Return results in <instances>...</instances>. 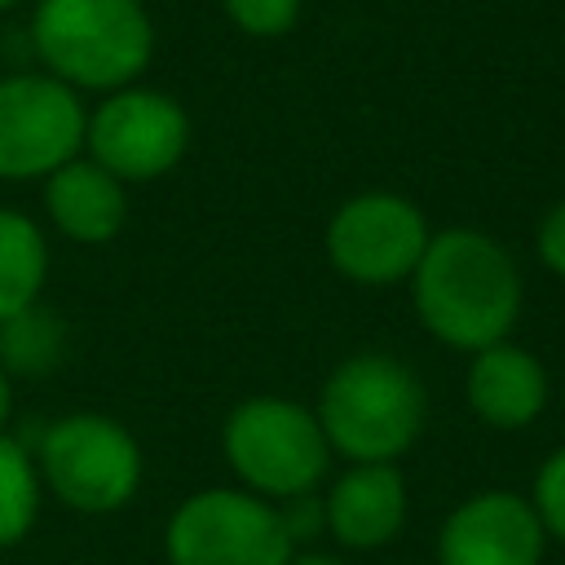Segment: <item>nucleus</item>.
Segmentation results:
<instances>
[{
	"mask_svg": "<svg viewBox=\"0 0 565 565\" xmlns=\"http://www.w3.org/2000/svg\"><path fill=\"white\" fill-rule=\"evenodd\" d=\"M291 552L282 508L243 486L194 490L163 525L168 565H287Z\"/></svg>",
	"mask_w": 565,
	"mask_h": 565,
	"instance_id": "6",
	"label": "nucleus"
},
{
	"mask_svg": "<svg viewBox=\"0 0 565 565\" xmlns=\"http://www.w3.org/2000/svg\"><path fill=\"white\" fill-rule=\"evenodd\" d=\"M411 300L433 340L477 353L512 335L521 318V269L508 247L481 230H437L411 274Z\"/></svg>",
	"mask_w": 565,
	"mask_h": 565,
	"instance_id": "1",
	"label": "nucleus"
},
{
	"mask_svg": "<svg viewBox=\"0 0 565 565\" xmlns=\"http://www.w3.org/2000/svg\"><path fill=\"white\" fill-rule=\"evenodd\" d=\"M0 362L13 371H49L62 353V327L53 322V313H44L40 305L0 322Z\"/></svg>",
	"mask_w": 565,
	"mask_h": 565,
	"instance_id": "16",
	"label": "nucleus"
},
{
	"mask_svg": "<svg viewBox=\"0 0 565 565\" xmlns=\"http://www.w3.org/2000/svg\"><path fill=\"white\" fill-rule=\"evenodd\" d=\"M313 415L344 463H397L428 424V388L402 358L362 349L322 380Z\"/></svg>",
	"mask_w": 565,
	"mask_h": 565,
	"instance_id": "2",
	"label": "nucleus"
},
{
	"mask_svg": "<svg viewBox=\"0 0 565 565\" xmlns=\"http://www.w3.org/2000/svg\"><path fill=\"white\" fill-rule=\"evenodd\" d=\"M31 44L66 88L115 93L150 66L154 22L141 0H40Z\"/></svg>",
	"mask_w": 565,
	"mask_h": 565,
	"instance_id": "3",
	"label": "nucleus"
},
{
	"mask_svg": "<svg viewBox=\"0 0 565 565\" xmlns=\"http://www.w3.org/2000/svg\"><path fill=\"white\" fill-rule=\"evenodd\" d=\"M44 494H53L62 508L84 516L119 512L141 490V446L137 437L102 411H71L53 419L31 450Z\"/></svg>",
	"mask_w": 565,
	"mask_h": 565,
	"instance_id": "5",
	"label": "nucleus"
},
{
	"mask_svg": "<svg viewBox=\"0 0 565 565\" xmlns=\"http://www.w3.org/2000/svg\"><path fill=\"white\" fill-rule=\"evenodd\" d=\"M13 4H22V0H0V13H4V9H13Z\"/></svg>",
	"mask_w": 565,
	"mask_h": 565,
	"instance_id": "22",
	"label": "nucleus"
},
{
	"mask_svg": "<svg viewBox=\"0 0 565 565\" xmlns=\"http://www.w3.org/2000/svg\"><path fill=\"white\" fill-rule=\"evenodd\" d=\"M44 212L62 238L102 247L128 225V185L88 154H75L44 177Z\"/></svg>",
	"mask_w": 565,
	"mask_h": 565,
	"instance_id": "13",
	"label": "nucleus"
},
{
	"mask_svg": "<svg viewBox=\"0 0 565 565\" xmlns=\"http://www.w3.org/2000/svg\"><path fill=\"white\" fill-rule=\"evenodd\" d=\"M221 455L238 486L269 503L318 494L335 459L313 406H300L278 393L243 397L225 415Z\"/></svg>",
	"mask_w": 565,
	"mask_h": 565,
	"instance_id": "4",
	"label": "nucleus"
},
{
	"mask_svg": "<svg viewBox=\"0 0 565 565\" xmlns=\"http://www.w3.org/2000/svg\"><path fill=\"white\" fill-rule=\"evenodd\" d=\"M428 238L433 230L406 194L362 190L331 212L322 247L340 278L358 287H397L411 282Z\"/></svg>",
	"mask_w": 565,
	"mask_h": 565,
	"instance_id": "7",
	"label": "nucleus"
},
{
	"mask_svg": "<svg viewBox=\"0 0 565 565\" xmlns=\"http://www.w3.org/2000/svg\"><path fill=\"white\" fill-rule=\"evenodd\" d=\"M547 397H552L547 366L530 349L499 340V344L468 353L463 402L481 424H490L499 433L530 428L547 411Z\"/></svg>",
	"mask_w": 565,
	"mask_h": 565,
	"instance_id": "12",
	"label": "nucleus"
},
{
	"mask_svg": "<svg viewBox=\"0 0 565 565\" xmlns=\"http://www.w3.org/2000/svg\"><path fill=\"white\" fill-rule=\"evenodd\" d=\"M547 530L516 490H477L459 499L437 530V565H543Z\"/></svg>",
	"mask_w": 565,
	"mask_h": 565,
	"instance_id": "10",
	"label": "nucleus"
},
{
	"mask_svg": "<svg viewBox=\"0 0 565 565\" xmlns=\"http://www.w3.org/2000/svg\"><path fill=\"white\" fill-rule=\"evenodd\" d=\"M40 503H44V481L35 455L18 437L0 433V552L18 547L35 530Z\"/></svg>",
	"mask_w": 565,
	"mask_h": 565,
	"instance_id": "15",
	"label": "nucleus"
},
{
	"mask_svg": "<svg viewBox=\"0 0 565 565\" xmlns=\"http://www.w3.org/2000/svg\"><path fill=\"white\" fill-rule=\"evenodd\" d=\"M88 110L53 75L0 79V181H44L84 150Z\"/></svg>",
	"mask_w": 565,
	"mask_h": 565,
	"instance_id": "9",
	"label": "nucleus"
},
{
	"mask_svg": "<svg viewBox=\"0 0 565 565\" xmlns=\"http://www.w3.org/2000/svg\"><path fill=\"white\" fill-rule=\"evenodd\" d=\"M322 530L349 552L388 547L411 516V490L397 463H344L335 481H327Z\"/></svg>",
	"mask_w": 565,
	"mask_h": 565,
	"instance_id": "11",
	"label": "nucleus"
},
{
	"mask_svg": "<svg viewBox=\"0 0 565 565\" xmlns=\"http://www.w3.org/2000/svg\"><path fill=\"white\" fill-rule=\"evenodd\" d=\"M530 503H534V512H539L547 539L565 543V446H556V450L539 463V472H534V481H530Z\"/></svg>",
	"mask_w": 565,
	"mask_h": 565,
	"instance_id": "17",
	"label": "nucleus"
},
{
	"mask_svg": "<svg viewBox=\"0 0 565 565\" xmlns=\"http://www.w3.org/2000/svg\"><path fill=\"white\" fill-rule=\"evenodd\" d=\"M534 252L543 260V269H552L556 278H565V199H556L534 230Z\"/></svg>",
	"mask_w": 565,
	"mask_h": 565,
	"instance_id": "19",
	"label": "nucleus"
},
{
	"mask_svg": "<svg viewBox=\"0 0 565 565\" xmlns=\"http://www.w3.org/2000/svg\"><path fill=\"white\" fill-rule=\"evenodd\" d=\"M44 282H49L44 230L18 207H0V322L35 309Z\"/></svg>",
	"mask_w": 565,
	"mask_h": 565,
	"instance_id": "14",
	"label": "nucleus"
},
{
	"mask_svg": "<svg viewBox=\"0 0 565 565\" xmlns=\"http://www.w3.org/2000/svg\"><path fill=\"white\" fill-rule=\"evenodd\" d=\"M9 415H13V375H9V366L0 362V433H4Z\"/></svg>",
	"mask_w": 565,
	"mask_h": 565,
	"instance_id": "20",
	"label": "nucleus"
},
{
	"mask_svg": "<svg viewBox=\"0 0 565 565\" xmlns=\"http://www.w3.org/2000/svg\"><path fill=\"white\" fill-rule=\"evenodd\" d=\"M221 4H225V18L238 31L260 35V40L287 35L300 18V0H221Z\"/></svg>",
	"mask_w": 565,
	"mask_h": 565,
	"instance_id": "18",
	"label": "nucleus"
},
{
	"mask_svg": "<svg viewBox=\"0 0 565 565\" xmlns=\"http://www.w3.org/2000/svg\"><path fill=\"white\" fill-rule=\"evenodd\" d=\"M287 565H344L340 556H327V552H291Z\"/></svg>",
	"mask_w": 565,
	"mask_h": 565,
	"instance_id": "21",
	"label": "nucleus"
},
{
	"mask_svg": "<svg viewBox=\"0 0 565 565\" xmlns=\"http://www.w3.org/2000/svg\"><path fill=\"white\" fill-rule=\"evenodd\" d=\"M84 150L124 185L168 177L190 150V115L177 97L159 88H115L106 93L84 128Z\"/></svg>",
	"mask_w": 565,
	"mask_h": 565,
	"instance_id": "8",
	"label": "nucleus"
}]
</instances>
